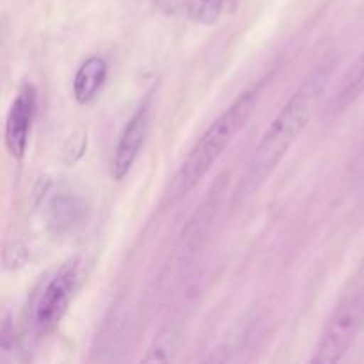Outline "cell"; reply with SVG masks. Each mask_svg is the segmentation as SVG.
I'll use <instances>...</instances> for the list:
<instances>
[{"mask_svg":"<svg viewBox=\"0 0 364 364\" xmlns=\"http://www.w3.org/2000/svg\"><path fill=\"white\" fill-rule=\"evenodd\" d=\"M364 327V287L354 288L343 295L336 308L333 309L327 318L318 343H316L315 355L311 363L315 364H333L341 361Z\"/></svg>","mask_w":364,"mask_h":364,"instance_id":"277c9868","label":"cell"},{"mask_svg":"<svg viewBox=\"0 0 364 364\" xmlns=\"http://www.w3.org/2000/svg\"><path fill=\"white\" fill-rule=\"evenodd\" d=\"M313 110H315V92L309 89H301L288 98L249 159L244 176L245 191L251 192L262 187L269 176H272L281 160L287 156L291 146L297 142L309 124Z\"/></svg>","mask_w":364,"mask_h":364,"instance_id":"7a4b0ae2","label":"cell"},{"mask_svg":"<svg viewBox=\"0 0 364 364\" xmlns=\"http://www.w3.org/2000/svg\"><path fill=\"white\" fill-rule=\"evenodd\" d=\"M237 0H181L188 20L198 25H215L224 14L233 9Z\"/></svg>","mask_w":364,"mask_h":364,"instance_id":"9c48e42d","label":"cell"},{"mask_svg":"<svg viewBox=\"0 0 364 364\" xmlns=\"http://www.w3.org/2000/svg\"><path fill=\"white\" fill-rule=\"evenodd\" d=\"M20 348V338H18L16 329H14L13 318L9 313H6L2 318V331H0V350H2V358H7L9 354Z\"/></svg>","mask_w":364,"mask_h":364,"instance_id":"8fae6325","label":"cell"},{"mask_svg":"<svg viewBox=\"0 0 364 364\" xmlns=\"http://www.w3.org/2000/svg\"><path fill=\"white\" fill-rule=\"evenodd\" d=\"M148 127L149 107L148 103H144V105L135 110V114L128 119L123 132H121L119 141H117L116 149H114L112 162H110V176H112V180L121 181L130 173L139 153H141L142 144H144L146 135H148Z\"/></svg>","mask_w":364,"mask_h":364,"instance_id":"52a82bcc","label":"cell"},{"mask_svg":"<svg viewBox=\"0 0 364 364\" xmlns=\"http://www.w3.org/2000/svg\"><path fill=\"white\" fill-rule=\"evenodd\" d=\"M38 92L32 84H23L18 91L16 98L11 103L6 117V148L13 159L21 160L27 153L28 139H31L32 123L36 116V100Z\"/></svg>","mask_w":364,"mask_h":364,"instance_id":"8992f818","label":"cell"},{"mask_svg":"<svg viewBox=\"0 0 364 364\" xmlns=\"http://www.w3.org/2000/svg\"><path fill=\"white\" fill-rule=\"evenodd\" d=\"M43 199V217L53 235L73 233L87 220V199L70 185H53L45 191Z\"/></svg>","mask_w":364,"mask_h":364,"instance_id":"5b68a950","label":"cell"},{"mask_svg":"<svg viewBox=\"0 0 364 364\" xmlns=\"http://www.w3.org/2000/svg\"><path fill=\"white\" fill-rule=\"evenodd\" d=\"M350 173L354 180H364V142L361 149L358 151V155H355L354 162H352Z\"/></svg>","mask_w":364,"mask_h":364,"instance_id":"7c38bea8","label":"cell"},{"mask_svg":"<svg viewBox=\"0 0 364 364\" xmlns=\"http://www.w3.org/2000/svg\"><path fill=\"white\" fill-rule=\"evenodd\" d=\"M258 92L259 89L245 91L244 95H240L231 103L230 109L224 110L206 128L205 134L192 146L188 155L185 156L181 166L178 167L173 181H171L169 191H167L171 201H178V199L185 198L210 173V169L223 156L228 146L233 142L235 135L245 127L247 119L251 117L256 102H258Z\"/></svg>","mask_w":364,"mask_h":364,"instance_id":"6da1fadb","label":"cell"},{"mask_svg":"<svg viewBox=\"0 0 364 364\" xmlns=\"http://www.w3.org/2000/svg\"><path fill=\"white\" fill-rule=\"evenodd\" d=\"M364 95V48L359 53L358 59L354 60V64L350 66V70L347 71L343 78V84L340 85L336 92V98H334V105L338 110L347 109L348 105L359 100Z\"/></svg>","mask_w":364,"mask_h":364,"instance_id":"30bf717a","label":"cell"},{"mask_svg":"<svg viewBox=\"0 0 364 364\" xmlns=\"http://www.w3.org/2000/svg\"><path fill=\"white\" fill-rule=\"evenodd\" d=\"M80 259L70 258L39 277L25 306V327L32 336H45L59 326L80 284Z\"/></svg>","mask_w":364,"mask_h":364,"instance_id":"3957f363","label":"cell"},{"mask_svg":"<svg viewBox=\"0 0 364 364\" xmlns=\"http://www.w3.org/2000/svg\"><path fill=\"white\" fill-rule=\"evenodd\" d=\"M109 75V64L103 57L92 55L80 64L73 78V96L77 103L87 105L100 95Z\"/></svg>","mask_w":364,"mask_h":364,"instance_id":"ba28073f","label":"cell"}]
</instances>
